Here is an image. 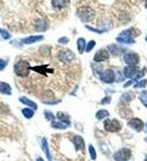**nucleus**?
<instances>
[{
	"label": "nucleus",
	"instance_id": "20",
	"mask_svg": "<svg viewBox=\"0 0 147 161\" xmlns=\"http://www.w3.org/2000/svg\"><path fill=\"white\" fill-rule=\"evenodd\" d=\"M35 28H37V31H40V32L45 31L46 28H48V21L38 20L37 22H35Z\"/></svg>",
	"mask_w": 147,
	"mask_h": 161
},
{
	"label": "nucleus",
	"instance_id": "16",
	"mask_svg": "<svg viewBox=\"0 0 147 161\" xmlns=\"http://www.w3.org/2000/svg\"><path fill=\"white\" fill-rule=\"evenodd\" d=\"M134 97H135V95H134V93H133V92H127V93L122 94V97H120V99H119V100H120L122 104H123V103H124V104H127V103H130V101L133 100V99H134Z\"/></svg>",
	"mask_w": 147,
	"mask_h": 161
},
{
	"label": "nucleus",
	"instance_id": "42",
	"mask_svg": "<svg viewBox=\"0 0 147 161\" xmlns=\"http://www.w3.org/2000/svg\"><path fill=\"white\" fill-rule=\"evenodd\" d=\"M145 131H146V132H147V123H146V130H145Z\"/></svg>",
	"mask_w": 147,
	"mask_h": 161
},
{
	"label": "nucleus",
	"instance_id": "23",
	"mask_svg": "<svg viewBox=\"0 0 147 161\" xmlns=\"http://www.w3.org/2000/svg\"><path fill=\"white\" fill-rule=\"evenodd\" d=\"M77 47H78V51L80 54H83L85 51V48H87V42L84 38H78L77 40Z\"/></svg>",
	"mask_w": 147,
	"mask_h": 161
},
{
	"label": "nucleus",
	"instance_id": "45",
	"mask_svg": "<svg viewBox=\"0 0 147 161\" xmlns=\"http://www.w3.org/2000/svg\"><path fill=\"white\" fill-rule=\"evenodd\" d=\"M146 1H147V0H146Z\"/></svg>",
	"mask_w": 147,
	"mask_h": 161
},
{
	"label": "nucleus",
	"instance_id": "27",
	"mask_svg": "<svg viewBox=\"0 0 147 161\" xmlns=\"http://www.w3.org/2000/svg\"><path fill=\"white\" fill-rule=\"evenodd\" d=\"M32 70H34L35 72H39V73H44V75H46V71H51V70H48V67H46V66H38V67H33Z\"/></svg>",
	"mask_w": 147,
	"mask_h": 161
},
{
	"label": "nucleus",
	"instance_id": "30",
	"mask_svg": "<svg viewBox=\"0 0 147 161\" xmlns=\"http://www.w3.org/2000/svg\"><path fill=\"white\" fill-rule=\"evenodd\" d=\"M95 44H96V42L95 40H90L88 44H87V48H85V51L87 53H89V51H91L92 50V48L95 47Z\"/></svg>",
	"mask_w": 147,
	"mask_h": 161
},
{
	"label": "nucleus",
	"instance_id": "37",
	"mask_svg": "<svg viewBox=\"0 0 147 161\" xmlns=\"http://www.w3.org/2000/svg\"><path fill=\"white\" fill-rule=\"evenodd\" d=\"M111 103V98L109 97H106V98H103L102 100H101V104L102 105H105V104H109Z\"/></svg>",
	"mask_w": 147,
	"mask_h": 161
},
{
	"label": "nucleus",
	"instance_id": "14",
	"mask_svg": "<svg viewBox=\"0 0 147 161\" xmlns=\"http://www.w3.org/2000/svg\"><path fill=\"white\" fill-rule=\"evenodd\" d=\"M44 37L43 36H30V37H26L21 40L22 44H33L35 42H39V40H43Z\"/></svg>",
	"mask_w": 147,
	"mask_h": 161
},
{
	"label": "nucleus",
	"instance_id": "8",
	"mask_svg": "<svg viewBox=\"0 0 147 161\" xmlns=\"http://www.w3.org/2000/svg\"><path fill=\"white\" fill-rule=\"evenodd\" d=\"M59 59L62 62H71L76 59V55L72 53V50H61L59 53Z\"/></svg>",
	"mask_w": 147,
	"mask_h": 161
},
{
	"label": "nucleus",
	"instance_id": "6",
	"mask_svg": "<svg viewBox=\"0 0 147 161\" xmlns=\"http://www.w3.org/2000/svg\"><path fill=\"white\" fill-rule=\"evenodd\" d=\"M100 80H102L103 83H107V84H111L116 80V71L113 70H105L101 75H100Z\"/></svg>",
	"mask_w": 147,
	"mask_h": 161
},
{
	"label": "nucleus",
	"instance_id": "38",
	"mask_svg": "<svg viewBox=\"0 0 147 161\" xmlns=\"http://www.w3.org/2000/svg\"><path fill=\"white\" fill-rule=\"evenodd\" d=\"M134 82H135V80H130V82H128V83H125V84H124V87H129V86H130V84H133Z\"/></svg>",
	"mask_w": 147,
	"mask_h": 161
},
{
	"label": "nucleus",
	"instance_id": "19",
	"mask_svg": "<svg viewBox=\"0 0 147 161\" xmlns=\"http://www.w3.org/2000/svg\"><path fill=\"white\" fill-rule=\"evenodd\" d=\"M51 127H52V128H56V130H66V128L68 127V125L65 123V122H61V121L54 120L51 122Z\"/></svg>",
	"mask_w": 147,
	"mask_h": 161
},
{
	"label": "nucleus",
	"instance_id": "10",
	"mask_svg": "<svg viewBox=\"0 0 147 161\" xmlns=\"http://www.w3.org/2000/svg\"><path fill=\"white\" fill-rule=\"evenodd\" d=\"M128 126L129 127H131L133 130H135L136 132H141L144 130V122L140 120V119H131V120L128 122Z\"/></svg>",
	"mask_w": 147,
	"mask_h": 161
},
{
	"label": "nucleus",
	"instance_id": "15",
	"mask_svg": "<svg viewBox=\"0 0 147 161\" xmlns=\"http://www.w3.org/2000/svg\"><path fill=\"white\" fill-rule=\"evenodd\" d=\"M52 8L55 10H62L67 5V0H52Z\"/></svg>",
	"mask_w": 147,
	"mask_h": 161
},
{
	"label": "nucleus",
	"instance_id": "29",
	"mask_svg": "<svg viewBox=\"0 0 147 161\" xmlns=\"http://www.w3.org/2000/svg\"><path fill=\"white\" fill-rule=\"evenodd\" d=\"M89 153H90V156H91V159L92 160H95L96 159V150H95V148H94V145H89Z\"/></svg>",
	"mask_w": 147,
	"mask_h": 161
},
{
	"label": "nucleus",
	"instance_id": "28",
	"mask_svg": "<svg viewBox=\"0 0 147 161\" xmlns=\"http://www.w3.org/2000/svg\"><path fill=\"white\" fill-rule=\"evenodd\" d=\"M0 36H1L4 39H6V40L10 39V38H11L10 33H9V32H8L6 30H3V28H0Z\"/></svg>",
	"mask_w": 147,
	"mask_h": 161
},
{
	"label": "nucleus",
	"instance_id": "17",
	"mask_svg": "<svg viewBox=\"0 0 147 161\" xmlns=\"http://www.w3.org/2000/svg\"><path fill=\"white\" fill-rule=\"evenodd\" d=\"M20 101L22 103V104L27 105V108H30V109H33V110H35V109L38 108L35 103H33V101L29 100V99H28V98H26V97H21V98H20Z\"/></svg>",
	"mask_w": 147,
	"mask_h": 161
},
{
	"label": "nucleus",
	"instance_id": "33",
	"mask_svg": "<svg viewBox=\"0 0 147 161\" xmlns=\"http://www.w3.org/2000/svg\"><path fill=\"white\" fill-rule=\"evenodd\" d=\"M44 116L46 117V120H49V121L55 120V115H54V114H51V112H49V111H45V112H44Z\"/></svg>",
	"mask_w": 147,
	"mask_h": 161
},
{
	"label": "nucleus",
	"instance_id": "32",
	"mask_svg": "<svg viewBox=\"0 0 147 161\" xmlns=\"http://www.w3.org/2000/svg\"><path fill=\"white\" fill-rule=\"evenodd\" d=\"M146 84H147V80H140L139 83H136V84L134 86V88H144V87H146Z\"/></svg>",
	"mask_w": 147,
	"mask_h": 161
},
{
	"label": "nucleus",
	"instance_id": "26",
	"mask_svg": "<svg viewBox=\"0 0 147 161\" xmlns=\"http://www.w3.org/2000/svg\"><path fill=\"white\" fill-rule=\"evenodd\" d=\"M140 100H141V103L145 105L147 108V91H142L141 93H140Z\"/></svg>",
	"mask_w": 147,
	"mask_h": 161
},
{
	"label": "nucleus",
	"instance_id": "7",
	"mask_svg": "<svg viewBox=\"0 0 147 161\" xmlns=\"http://www.w3.org/2000/svg\"><path fill=\"white\" fill-rule=\"evenodd\" d=\"M123 61L127 64L128 66H136L139 61H140V58L135 53H125L123 55Z\"/></svg>",
	"mask_w": 147,
	"mask_h": 161
},
{
	"label": "nucleus",
	"instance_id": "41",
	"mask_svg": "<svg viewBox=\"0 0 147 161\" xmlns=\"http://www.w3.org/2000/svg\"><path fill=\"white\" fill-rule=\"evenodd\" d=\"M145 161H147V155H146V158H145Z\"/></svg>",
	"mask_w": 147,
	"mask_h": 161
},
{
	"label": "nucleus",
	"instance_id": "18",
	"mask_svg": "<svg viewBox=\"0 0 147 161\" xmlns=\"http://www.w3.org/2000/svg\"><path fill=\"white\" fill-rule=\"evenodd\" d=\"M0 93L1 94H6V95H10L11 93V87L6 83V82H0Z\"/></svg>",
	"mask_w": 147,
	"mask_h": 161
},
{
	"label": "nucleus",
	"instance_id": "40",
	"mask_svg": "<svg viewBox=\"0 0 147 161\" xmlns=\"http://www.w3.org/2000/svg\"><path fill=\"white\" fill-rule=\"evenodd\" d=\"M145 8L147 9V1H146V4H145Z\"/></svg>",
	"mask_w": 147,
	"mask_h": 161
},
{
	"label": "nucleus",
	"instance_id": "35",
	"mask_svg": "<svg viewBox=\"0 0 147 161\" xmlns=\"http://www.w3.org/2000/svg\"><path fill=\"white\" fill-rule=\"evenodd\" d=\"M6 66H8V61L4 60V59H0V71H4Z\"/></svg>",
	"mask_w": 147,
	"mask_h": 161
},
{
	"label": "nucleus",
	"instance_id": "3",
	"mask_svg": "<svg viewBox=\"0 0 147 161\" xmlns=\"http://www.w3.org/2000/svg\"><path fill=\"white\" fill-rule=\"evenodd\" d=\"M77 16L83 22H90L95 19V11L89 6H81L77 10Z\"/></svg>",
	"mask_w": 147,
	"mask_h": 161
},
{
	"label": "nucleus",
	"instance_id": "4",
	"mask_svg": "<svg viewBox=\"0 0 147 161\" xmlns=\"http://www.w3.org/2000/svg\"><path fill=\"white\" fill-rule=\"evenodd\" d=\"M103 128L107 132L117 133V132H119L122 130V123L118 120H114V119H108V120H105Z\"/></svg>",
	"mask_w": 147,
	"mask_h": 161
},
{
	"label": "nucleus",
	"instance_id": "11",
	"mask_svg": "<svg viewBox=\"0 0 147 161\" xmlns=\"http://www.w3.org/2000/svg\"><path fill=\"white\" fill-rule=\"evenodd\" d=\"M137 73H139V69L136 66H127L123 70V75L127 78H135L137 76Z\"/></svg>",
	"mask_w": 147,
	"mask_h": 161
},
{
	"label": "nucleus",
	"instance_id": "1",
	"mask_svg": "<svg viewBox=\"0 0 147 161\" xmlns=\"http://www.w3.org/2000/svg\"><path fill=\"white\" fill-rule=\"evenodd\" d=\"M140 34V31L137 28H129V30L123 31L117 37V42L120 44H133L135 43L134 37Z\"/></svg>",
	"mask_w": 147,
	"mask_h": 161
},
{
	"label": "nucleus",
	"instance_id": "9",
	"mask_svg": "<svg viewBox=\"0 0 147 161\" xmlns=\"http://www.w3.org/2000/svg\"><path fill=\"white\" fill-rule=\"evenodd\" d=\"M108 59H109V53L107 49H100L94 56L95 62H103V61H107Z\"/></svg>",
	"mask_w": 147,
	"mask_h": 161
},
{
	"label": "nucleus",
	"instance_id": "2",
	"mask_svg": "<svg viewBox=\"0 0 147 161\" xmlns=\"http://www.w3.org/2000/svg\"><path fill=\"white\" fill-rule=\"evenodd\" d=\"M30 70H32V67H30L29 62L26 60L17 61V62L15 64V66H13L15 73H16L17 76H20V77H27Z\"/></svg>",
	"mask_w": 147,
	"mask_h": 161
},
{
	"label": "nucleus",
	"instance_id": "43",
	"mask_svg": "<svg viewBox=\"0 0 147 161\" xmlns=\"http://www.w3.org/2000/svg\"><path fill=\"white\" fill-rule=\"evenodd\" d=\"M146 142H147V138H146Z\"/></svg>",
	"mask_w": 147,
	"mask_h": 161
},
{
	"label": "nucleus",
	"instance_id": "31",
	"mask_svg": "<svg viewBox=\"0 0 147 161\" xmlns=\"http://www.w3.org/2000/svg\"><path fill=\"white\" fill-rule=\"evenodd\" d=\"M123 80H124L123 71H117V72H116V80H117V82H122Z\"/></svg>",
	"mask_w": 147,
	"mask_h": 161
},
{
	"label": "nucleus",
	"instance_id": "44",
	"mask_svg": "<svg viewBox=\"0 0 147 161\" xmlns=\"http://www.w3.org/2000/svg\"><path fill=\"white\" fill-rule=\"evenodd\" d=\"M146 40H147V37H146Z\"/></svg>",
	"mask_w": 147,
	"mask_h": 161
},
{
	"label": "nucleus",
	"instance_id": "12",
	"mask_svg": "<svg viewBox=\"0 0 147 161\" xmlns=\"http://www.w3.org/2000/svg\"><path fill=\"white\" fill-rule=\"evenodd\" d=\"M107 50L111 51V54L113 55V56H119V55H122V54H125V49H123V48H120V47H118V45H114V44H112V45H109L107 48Z\"/></svg>",
	"mask_w": 147,
	"mask_h": 161
},
{
	"label": "nucleus",
	"instance_id": "25",
	"mask_svg": "<svg viewBox=\"0 0 147 161\" xmlns=\"http://www.w3.org/2000/svg\"><path fill=\"white\" fill-rule=\"evenodd\" d=\"M108 111L107 110H98L97 112H96V119L97 120H103V119H106V117H108Z\"/></svg>",
	"mask_w": 147,
	"mask_h": 161
},
{
	"label": "nucleus",
	"instance_id": "24",
	"mask_svg": "<svg viewBox=\"0 0 147 161\" xmlns=\"http://www.w3.org/2000/svg\"><path fill=\"white\" fill-rule=\"evenodd\" d=\"M22 115L26 119H32L34 116V110L30 109V108H24V109H22Z\"/></svg>",
	"mask_w": 147,
	"mask_h": 161
},
{
	"label": "nucleus",
	"instance_id": "39",
	"mask_svg": "<svg viewBox=\"0 0 147 161\" xmlns=\"http://www.w3.org/2000/svg\"><path fill=\"white\" fill-rule=\"evenodd\" d=\"M37 161H44V160H43L41 158H38V159H37Z\"/></svg>",
	"mask_w": 147,
	"mask_h": 161
},
{
	"label": "nucleus",
	"instance_id": "5",
	"mask_svg": "<svg viewBox=\"0 0 147 161\" xmlns=\"http://www.w3.org/2000/svg\"><path fill=\"white\" fill-rule=\"evenodd\" d=\"M131 158V150L129 148H122L113 155L114 161H128Z\"/></svg>",
	"mask_w": 147,
	"mask_h": 161
},
{
	"label": "nucleus",
	"instance_id": "21",
	"mask_svg": "<svg viewBox=\"0 0 147 161\" xmlns=\"http://www.w3.org/2000/svg\"><path fill=\"white\" fill-rule=\"evenodd\" d=\"M56 116H57L59 121H61V122H65V123H67V125L69 126V122H71V121H69V116L66 114V112H63V111H59Z\"/></svg>",
	"mask_w": 147,
	"mask_h": 161
},
{
	"label": "nucleus",
	"instance_id": "22",
	"mask_svg": "<svg viewBox=\"0 0 147 161\" xmlns=\"http://www.w3.org/2000/svg\"><path fill=\"white\" fill-rule=\"evenodd\" d=\"M41 148H43V151L46 154V158H48V160L52 161V159H51V155H50L49 145H48V142H46V139H41Z\"/></svg>",
	"mask_w": 147,
	"mask_h": 161
},
{
	"label": "nucleus",
	"instance_id": "36",
	"mask_svg": "<svg viewBox=\"0 0 147 161\" xmlns=\"http://www.w3.org/2000/svg\"><path fill=\"white\" fill-rule=\"evenodd\" d=\"M68 42H69V39L67 37H63V38H60L59 39L60 44H68Z\"/></svg>",
	"mask_w": 147,
	"mask_h": 161
},
{
	"label": "nucleus",
	"instance_id": "13",
	"mask_svg": "<svg viewBox=\"0 0 147 161\" xmlns=\"http://www.w3.org/2000/svg\"><path fill=\"white\" fill-rule=\"evenodd\" d=\"M72 141H73V143H74L76 149H79V150L84 151V149H85V144H84V141H83V138H81L80 136H74Z\"/></svg>",
	"mask_w": 147,
	"mask_h": 161
},
{
	"label": "nucleus",
	"instance_id": "34",
	"mask_svg": "<svg viewBox=\"0 0 147 161\" xmlns=\"http://www.w3.org/2000/svg\"><path fill=\"white\" fill-rule=\"evenodd\" d=\"M87 28H88L89 31H92V32H95V33H98V34H101V33L106 32V30H97V28H94V27H90V26H87Z\"/></svg>",
	"mask_w": 147,
	"mask_h": 161
}]
</instances>
